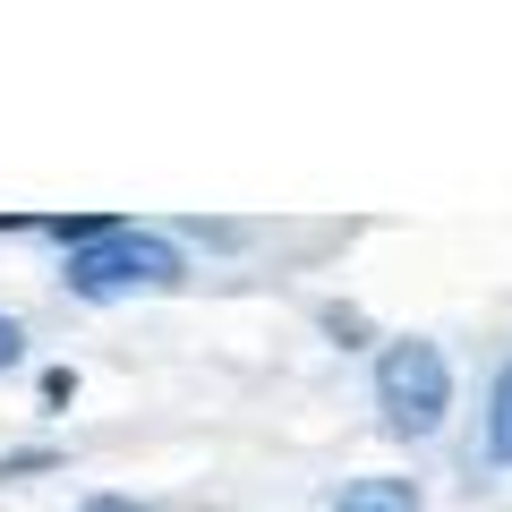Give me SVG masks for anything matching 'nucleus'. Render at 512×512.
<instances>
[{"mask_svg":"<svg viewBox=\"0 0 512 512\" xmlns=\"http://www.w3.org/2000/svg\"><path fill=\"white\" fill-rule=\"evenodd\" d=\"M180 248L171 231L146 222H103L86 248H69V291L77 299H146V291H180Z\"/></svg>","mask_w":512,"mask_h":512,"instance_id":"nucleus-1","label":"nucleus"},{"mask_svg":"<svg viewBox=\"0 0 512 512\" xmlns=\"http://www.w3.org/2000/svg\"><path fill=\"white\" fill-rule=\"evenodd\" d=\"M376 410L393 436H436L444 410H453V367L436 342H393L376 359Z\"/></svg>","mask_w":512,"mask_h":512,"instance_id":"nucleus-2","label":"nucleus"},{"mask_svg":"<svg viewBox=\"0 0 512 512\" xmlns=\"http://www.w3.org/2000/svg\"><path fill=\"white\" fill-rule=\"evenodd\" d=\"M333 512H419V487L410 478H350L333 495Z\"/></svg>","mask_w":512,"mask_h":512,"instance_id":"nucleus-3","label":"nucleus"},{"mask_svg":"<svg viewBox=\"0 0 512 512\" xmlns=\"http://www.w3.org/2000/svg\"><path fill=\"white\" fill-rule=\"evenodd\" d=\"M487 444H495V461L512 470V367L495 376V402H487Z\"/></svg>","mask_w":512,"mask_h":512,"instance_id":"nucleus-4","label":"nucleus"},{"mask_svg":"<svg viewBox=\"0 0 512 512\" xmlns=\"http://www.w3.org/2000/svg\"><path fill=\"white\" fill-rule=\"evenodd\" d=\"M26 359V325H18V316H0V367H18Z\"/></svg>","mask_w":512,"mask_h":512,"instance_id":"nucleus-5","label":"nucleus"},{"mask_svg":"<svg viewBox=\"0 0 512 512\" xmlns=\"http://www.w3.org/2000/svg\"><path fill=\"white\" fill-rule=\"evenodd\" d=\"M77 512H137V504H120V495H94V504H77Z\"/></svg>","mask_w":512,"mask_h":512,"instance_id":"nucleus-6","label":"nucleus"}]
</instances>
